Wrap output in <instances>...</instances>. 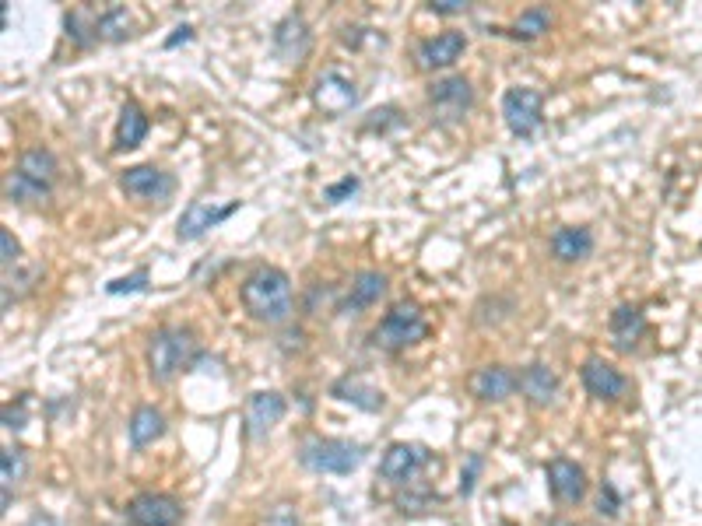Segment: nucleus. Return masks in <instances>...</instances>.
<instances>
[{
  "label": "nucleus",
  "instance_id": "1",
  "mask_svg": "<svg viewBox=\"0 0 702 526\" xmlns=\"http://www.w3.org/2000/svg\"><path fill=\"white\" fill-rule=\"evenodd\" d=\"M239 295H243L246 313L260 323L278 327V323H285L292 316V281L278 267H257V271H250L243 288H239Z\"/></svg>",
  "mask_w": 702,
  "mask_h": 526
},
{
  "label": "nucleus",
  "instance_id": "2",
  "mask_svg": "<svg viewBox=\"0 0 702 526\" xmlns=\"http://www.w3.org/2000/svg\"><path fill=\"white\" fill-rule=\"evenodd\" d=\"M194 351H197L194 330H187V327L155 330L148 341L151 379H155V383H169V379H176L190 362H194Z\"/></svg>",
  "mask_w": 702,
  "mask_h": 526
},
{
  "label": "nucleus",
  "instance_id": "3",
  "mask_svg": "<svg viewBox=\"0 0 702 526\" xmlns=\"http://www.w3.org/2000/svg\"><path fill=\"white\" fill-rule=\"evenodd\" d=\"M366 460V449L348 439H309L299 449V463L313 474H351Z\"/></svg>",
  "mask_w": 702,
  "mask_h": 526
},
{
  "label": "nucleus",
  "instance_id": "4",
  "mask_svg": "<svg viewBox=\"0 0 702 526\" xmlns=\"http://www.w3.org/2000/svg\"><path fill=\"white\" fill-rule=\"evenodd\" d=\"M425 334H429V323H425L422 309L415 302H397L380 320V327L373 330V344L383 351H404L422 341Z\"/></svg>",
  "mask_w": 702,
  "mask_h": 526
},
{
  "label": "nucleus",
  "instance_id": "5",
  "mask_svg": "<svg viewBox=\"0 0 702 526\" xmlns=\"http://www.w3.org/2000/svg\"><path fill=\"white\" fill-rule=\"evenodd\" d=\"M545 116V95L538 88H509L502 95V120L516 137H531Z\"/></svg>",
  "mask_w": 702,
  "mask_h": 526
},
{
  "label": "nucleus",
  "instance_id": "6",
  "mask_svg": "<svg viewBox=\"0 0 702 526\" xmlns=\"http://www.w3.org/2000/svg\"><path fill=\"white\" fill-rule=\"evenodd\" d=\"M471 102H474V92H471V85H467V78H460V74L439 78L436 85L429 88V106L436 109V116L446 123L464 120Z\"/></svg>",
  "mask_w": 702,
  "mask_h": 526
},
{
  "label": "nucleus",
  "instance_id": "7",
  "mask_svg": "<svg viewBox=\"0 0 702 526\" xmlns=\"http://www.w3.org/2000/svg\"><path fill=\"white\" fill-rule=\"evenodd\" d=\"M127 516H130V523H137V526H176L183 516V509L172 495H162V491H141V495L130 498Z\"/></svg>",
  "mask_w": 702,
  "mask_h": 526
},
{
  "label": "nucleus",
  "instance_id": "8",
  "mask_svg": "<svg viewBox=\"0 0 702 526\" xmlns=\"http://www.w3.org/2000/svg\"><path fill=\"white\" fill-rule=\"evenodd\" d=\"M313 102H316V109H320V113L344 116L348 109L359 106V88H355V81L344 78V74L327 71V74H320V78H316Z\"/></svg>",
  "mask_w": 702,
  "mask_h": 526
},
{
  "label": "nucleus",
  "instance_id": "9",
  "mask_svg": "<svg viewBox=\"0 0 702 526\" xmlns=\"http://www.w3.org/2000/svg\"><path fill=\"white\" fill-rule=\"evenodd\" d=\"M236 211H239V200H232V204H225V207L211 204V200H194V204L180 214L176 235H180L183 242H194V239H201L208 228H215V225H222L225 218H232Z\"/></svg>",
  "mask_w": 702,
  "mask_h": 526
},
{
  "label": "nucleus",
  "instance_id": "10",
  "mask_svg": "<svg viewBox=\"0 0 702 526\" xmlns=\"http://www.w3.org/2000/svg\"><path fill=\"white\" fill-rule=\"evenodd\" d=\"M120 186L127 197L134 200H144V204H151V200H165L172 193V176L162 169H155V165H134V169H127L120 176Z\"/></svg>",
  "mask_w": 702,
  "mask_h": 526
},
{
  "label": "nucleus",
  "instance_id": "11",
  "mask_svg": "<svg viewBox=\"0 0 702 526\" xmlns=\"http://www.w3.org/2000/svg\"><path fill=\"white\" fill-rule=\"evenodd\" d=\"M285 418V397L274 390H257L246 400V435L250 439H264L278 421Z\"/></svg>",
  "mask_w": 702,
  "mask_h": 526
},
{
  "label": "nucleus",
  "instance_id": "12",
  "mask_svg": "<svg viewBox=\"0 0 702 526\" xmlns=\"http://www.w3.org/2000/svg\"><path fill=\"white\" fill-rule=\"evenodd\" d=\"M580 376L594 400H622L625 393H629V379H625L611 362H604V358H587Z\"/></svg>",
  "mask_w": 702,
  "mask_h": 526
},
{
  "label": "nucleus",
  "instance_id": "13",
  "mask_svg": "<svg viewBox=\"0 0 702 526\" xmlns=\"http://www.w3.org/2000/svg\"><path fill=\"white\" fill-rule=\"evenodd\" d=\"M425 460H429V453L422 446H415V442H394L380 460V477L390 484H408L422 470Z\"/></svg>",
  "mask_w": 702,
  "mask_h": 526
},
{
  "label": "nucleus",
  "instance_id": "14",
  "mask_svg": "<svg viewBox=\"0 0 702 526\" xmlns=\"http://www.w3.org/2000/svg\"><path fill=\"white\" fill-rule=\"evenodd\" d=\"M467 50V36L464 32H439V36L418 43V67L425 71H439V67H450L460 60V53Z\"/></svg>",
  "mask_w": 702,
  "mask_h": 526
},
{
  "label": "nucleus",
  "instance_id": "15",
  "mask_svg": "<svg viewBox=\"0 0 702 526\" xmlns=\"http://www.w3.org/2000/svg\"><path fill=\"white\" fill-rule=\"evenodd\" d=\"M548 488L559 502L576 505L587 495V474H583L580 463L573 460H552L548 463Z\"/></svg>",
  "mask_w": 702,
  "mask_h": 526
},
{
  "label": "nucleus",
  "instance_id": "16",
  "mask_svg": "<svg viewBox=\"0 0 702 526\" xmlns=\"http://www.w3.org/2000/svg\"><path fill=\"white\" fill-rule=\"evenodd\" d=\"M608 330H611V344H615L618 351H636V344L643 341L646 334V316L639 306H629V302H622V306L611 313L608 320Z\"/></svg>",
  "mask_w": 702,
  "mask_h": 526
},
{
  "label": "nucleus",
  "instance_id": "17",
  "mask_svg": "<svg viewBox=\"0 0 702 526\" xmlns=\"http://www.w3.org/2000/svg\"><path fill=\"white\" fill-rule=\"evenodd\" d=\"M516 390L531 400L534 407H548L555 400V393H559V376L545 362H534L516 376Z\"/></svg>",
  "mask_w": 702,
  "mask_h": 526
},
{
  "label": "nucleus",
  "instance_id": "18",
  "mask_svg": "<svg viewBox=\"0 0 702 526\" xmlns=\"http://www.w3.org/2000/svg\"><path fill=\"white\" fill-rule=\"evenodd\" d=\"M516 390V376L506 369V365H485L471 376V393L485 404H499V400L513 397Z\"/></svg>",
  "mask_w": 702,
  "mask_h": 526
},
{
  "label": "nucleus",
  "instance_id": "19",
  "mask_svg": "<svg viewBox=\"0 0 702 526\" xmlns=\"http://www.w3.org/2000/svg\"><path fill=\"white\" fill-rule=\"evenodd\" d=\"M274 53L281 60H302L309 53V25L302 22V15H288L274 29Z\"/></svg>",
  "mask_w": 702,
  "mask_h": 526
},
{
  "label": "nucleus",
  "instance_id": "20",
  "mask_svg": "<svg viewBox=\"0 0 702 526\" xmlns=\"http://www.w3.org/2000/svg\"><path fill=\"white\" fill-rule=\"evenodd\" d=\"M590 249H594V232H590V228H580V225L555 228V235H552V253H555V260H562V263L587 260Z\"/></svg>",
  "mask_w": 702,
  "mask_h": 526
},
{
  "label": "nucleus",
  "instance_id": "21",
  "mask_svg": "<svg viewBox=\"0 0 702 526\" xmlns=\"http://www.w3.org/2000/svg\"><path fill=\"white\" fill-rule=\"evenodd\" d=\"M383 295H387V278H383L380 271H362V274H355L348 299H344V313H362L366 306L380 302Z\"/></svg>",
  "mask_w": 702,
  "mask_h": 526
},
{
  "label": "nucleus",
  "instance_id": "22",
  "mask_svg": "<svg viewBox=\"0 0 702 526\" xmlns=\"http://www.w3.org/2000/svg\"><path fill=\"white\" fill-rule=\"evenodd\" d=\"M148 116H144V109L137 106V102H127V106L120 109V120H116V151H130L137 148V144L148 137Z\"/></svg>",
  "mask_w": 702,
  "mask_h": 526
},
{
  "label": "nucleus",
  "instance_id": "23",
  "mask_svg": "<svg viewBox=\"0 0 702 526\" xmlns=\"http://www.w3.org/2000/svg\"><path fill=\"white\" fill-rule=\"evenodd\" d=\"M330 393H334L337 400H344V404L362 407V411H380V407H383V393L376 390V386H369L366 379H359V376L337 379V383L330 386Z\"/></svg>",
  "mask_w": 702,
  "mask_h": 526
},
{
  "label": "nucleus",
  "instance_id": "24",
  "mask_svg": "<svg viewBox=\"0 0 702 526\" xmlns=\"http://www.w3.org/2000/svg\"><path fill=\"white\" fill-rule=\"evenodd\" d=\"M57 155L53 151H46V148H32V151H25L22 158H18V165H15V172H22L25 179H32V183H39V186H46L50 190L53 186V179H57Z\"/></svg>",
  "mask_w": 702,
  "mask_h": 526
},
{
  "label": "nucleus",
  "instance_id": "25",
  "mask_svg": "<svg viewBox=\"0 0 702 526\" xmlns=\"http://www.w3.org/2000/svg\"><path fill=\"white\" fill-rule=\"evenodd\" d=\"M127 432H130V442H134L137 449L151 446V442L162 439V432H165L162 411H155V407H137L134 418H130V425H127Z\"/></svg>",
  "mask_w": 702,
  "mask_h": 526
},
{
  "label": "nucleus",
  "instance_id": "26",
  "mask_svg": "<svg viewBox=\"0 0 702 526\" xmlns=\"http://www.w3.org/2000/svg\"><path fill=\"white\" fill-rule=\"evenodd\" d=\"M4 193H8V200H15V204H39V200L50 197V190L39 183H32V179H25L22 172L11 169L8 179H4Z\"/></svg>",
  "mask_w": 702,
  "mask_h": 526
},
{
  "label": "nucleus",
  "instance_id": "27",
  "mask_svg": "<svg viewBox=\"0 0 702 526\" xmlns=\"http://www.w3.org/2000/svg\"><path fill=\"white\" fill-rule=\"evenodd\" d=\"M95 32H99V39H106V43H123V39L130 36V15H127V8H109L106 15H99V22H95Z\"/></svg>",
  "mask_w": 702,
  "mask_h": 526
},
{
  "label": "nucleus",
  "instance_id": "28",
  "mask_svg": "<svg viewBox=\"0 0 702 526\" xmlns=\"http://www.w3.org/2000/svg\"><path fill=\"white\" fill-rule=\"evenodd\" d=\"M548 25H552V18H548L545 8H527L520 18H516L513 25V36L516 39H538L548 32Z\"/></svg>",
  "mask_w": 702,
  "mask_h": 526
},
{
  "label": "nucleus",
  "instance_id": "29",
  "mask_svg": "<svg viewBox=\"0 0 702 526\" xmlns=\"http://www.w3.org/2000/svg\"><path fill=\"white\" fill-rule=\"evenodd\" d=\"M25 474V453L22 449H4L0 456V477H4V505L11 502V484H18Z\"/></svg>",
  "mask_w": 702,
  "mask_h": 526
},
{
  "label": "nucleus",
  "instance_id": "30",
  "mask_svg": "<svg viewBox=\"0 0 702 526\" xmlns=\"http://www.w3.org/2000/svg\"><path fill=\"white\" fill-rule=\"evenodd\" d=\"M148 288V271H137V274H130V278H116V281H109L106 285V292L109 295H130V292H144Z\"/></svg>",
  "mask_w": 702,
  "mask_h": 526
},
{
  "label": "nucleus",
  "instance_id": "31",
  "mask_svg": "<svg viewBox=\"0 0 702 526\" xmlns=\"http://www.w3.org/2000/svg\"><path fill=\"white\" fill-rule=\"evenodd\" d=\"M359 179L355 176H344L341 183H330L327 190H323V200H327V204H344V200L348 197H355V193H359Z\"/></svg>",
  "mask_w": 702,
  "mask_h": 526
},
{
  "label": "nucleus",
  "instance_id": "32",
  "mask_svg": "<svg viewBox=\"0 0 702 526\" xmlns=\"http://www.w3.org/2000/svg\"><path fill=\"white\" fill-rule=\"evenodd\" d=\"M64 29H67V39H74L78 46H92L95 36H88V25H85V15H81V11H67Z\"/></svg>",
  "mask_w": 702,
  "mask_h": 526
},
{
  "label": "nucleus",
  "instance_id": "33",
  "mask_svg": "<svg viewBox=\"0 0 702 526\" xmlns=\"http://www.w3.org/2000/svg\"><path fill=\"white\" fill-rule=\"evenodd\" d=\"M25 421H29V400L25 397H18V407L15 404L4 407V428H8V432H22Z\"/></svg>",
  "mask_w": 702,
  "mask_h": 526
},
{
  "label": "nucleus",
  "instance_id": "34",
  "mask_svg": "<svg viewBox=\"0 0 702 526\" xmlns=\"http://www.w3.org/2000/svg\"><path fill=\"white\" fill-rule=\"evenodd\" d=\"M597 509H601V516H615V512L622 509V495L615 491V484H601V502H597Z\"/></svg>",
  "mask_w": 702,
  "mask_h": 526
},
{
  "label": "nucleus",
  "instance_id": "35",
  "mask_svg": "<svg viewBox=\"0 0 702 526\" xmlns=\"http://www.w3.org/2000/svg\"><path fill=\"white\" fill-rule=\"evenodd\" d=\"M478 470H481V456L474 453V456H467V467H464V474H460V495H471L474 491V481H478Z\"/></svg>",
  "mask_w": 702,
  "mask_h": 526
},
{
  "label": "nucleus",
  "instance_id": "36",
  "mask_svg": "<svg viewBox=\"0 0 702 526\" xmlns=\"http://www.w3.org/2000/svg\"><path fill=\"white\" fill-rule=\"evenodd\" d=\"M394 123H401V120H397V109L387 106V109H376V113H369L366 130H387V127H394Z\"/></svg>",
  "mask_w": 702,
  "mask_h": 526
},
{
  "label": "nucleus",
  "instance_id": "37",
  "mask_svg": "<svg viewBox=\"0 0 702 526\" xmlns=\"http://www.w3.org/2000/svg\"><path fill=\"white\" fill-rule=\"evenodd\" d=\"M0 246H4V271H11V267L18 263V253H22V249H18V239L8 232V228L0 232Z\"/></svg>",
  "mask_w": 702,
  "mask_h": 526
},
{
  "label": "nucleus",
  "instance_id": "38",
  "mask_svg": "<svg viewBox=\"0 0 702 526\" xmlns=\"http://www.w3.org/2000/svg\"><path fill=\"white\" fill-rule=\"evenodd\" d=\"M429 11H436V15H464L467 4L464 0H432Z\"/></svg>",
  "mask_w": 702,
  "mask_h": 526
},
{
  "label": "nucleus",
  "instance_id": "39",
  "mask_svg": "<svg viewBox=\"0 0 702 526\" xmlns=\"http://www.w3.org/2000/svg\"><path fill=\"white\" fill-rule=\"evenodd\" d=\"M190 36H194V29H190V25H180V29H176V36H169V39H165V46H169V50H172V46L187 43Z\"/></svg>",
  "mask_w": 702,
  "mask_h": 526
},
{
  "label": "nucleus",
  "instance_id": "40",
  "mask_svg": "<svg viewBox=\"0 0 702 526\" xmlns=\"http://www.w3.org/2000/svg\"><path fill=\"white\" fill-rule=\"evenodd\" d=\"M29 526H60L57 523V519H53V516H46V512H43V516H32V523Z\"/></svg>",
  "mask_w": 702,
  "mask_h": 526
}]
</instances>
